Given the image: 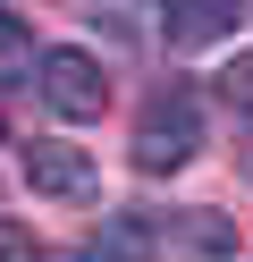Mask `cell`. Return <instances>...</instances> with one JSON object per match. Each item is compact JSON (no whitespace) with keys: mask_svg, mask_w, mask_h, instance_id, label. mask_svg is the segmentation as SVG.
Segmentation results:
<instances>
[{"mask_svg":"<svg viewBox=\"0 0 253 262\" xmlns=\"http://www.w3.org/2000/svg\"><path fill=\"white\" fill-rule=\"evenodd\" d=\"M135 169L144 178H169V169H186V161L202 152V102L186 85H160L144 110H135Z\"/></svg>","mask_w":253,"mask_h":262,"instance_id":"6da1fadb","label":"cell"},{"mask_svg":"<svg viewBox=\"0 0 253 262\" xmlns=\"http://www.w3.org/2000/svg\"><path fill=\"white\" fill-rule=\"evenodd\" d=\"M34 93H42L59 119H101V110H110V76H101V59L76 51V42H59V51L34 59Z\"/></svg>","mask_w":253,"mask_h":262,"instance_id":"7a4b0ae2","label":"cell"},{"mask_svg":"<svg viewBox=\"0 0 253 262\" xmlns=\"http://www.w3.org/2000/svg\"><path fill=\"white\" fill-rule=\"evenodd\" d=\"M93 152H76V144H26V186L51 194V203H84L93 194Z\"/></svg>","mask_w":253,"mask_h":262,"instance_id":"3957f363","label":"cell"},{"mask_svg":"<svg viewBox=\"0 0 253 262\" xmlns=\"http://www.w3.org/2000/svg\"><path fill=\"white\" fill-rule=\"evenodd\" d=\"M84 262H152V220L144 211H110L84 245Z\"/></svg>","mask_w":253,"mask_h":262,"instance_id":"277c9868","label":"cell"},{"mask_svg":"<svg viewBox=\"0 0 253 262\" xmlns=\"http://www.w3.org/2000/svg\"><path fill=\"white\" fill-rule=\"evenodd\" d=\"M169 17V42H219V34H236V0H177V9H160Z\"/></svg>","mask_w":253,"mask_h":262,"instance_id":"5b68a950","label":"cell"},{"mask_svg":"<svg viewBox=\"0 0 253 262\" xmlns=\"http://www.w3.org/2000/svg\"><path fill=\"white\" fill-rule=\"evenodd\" d=\"M34 34H26V17L17 9H0V85H17V76H34Z\"/></svg>","mask_w":253,"mask_h":262,"instance_id":"8992f818","label":"cell"},{"mask_svg":"<svg viewBox=\"0 0 253 262\" xmlns=\"http://www.w3.org/2000/svg\"><path fill=\"white\" fill-rule=\"evenodd\" d=\"M177 237L194 245V254H236V228L219 220V211H177Z\"/></svg>","mask_w":253,"mask_h":262,"instance_id":"52a82bcc","label":"cell"},{"mask_svg":"<svg viewBox=\"0 0 253 262\" xmlns=\"http://www.w3.org/2000/svg\"><path fill=\"white\" fill-rule=\"evenodd\" d=\"M219 93H228V110H253V51H236V59H228Z\"/></svg>","mask_w":253,"mask_h":262,"instance_id":"ba28073f","label":"cell"},{"mask_svg":"<svg viewBox=\"0 0 253 262\" xmlns=\"http://www.w3.org/2000/svg\"><path fill=\"white\" fill-rule=\"evenodd\" d=\"M0 262H42V254H34V228H26V220H0Z\"/></svg>","mask_w":253,"mask_h":262,"instance_id":"9c48e42d","label":"cell"},{"mask_svg":"<svg viewBox=\"0 0 253 262\" xmlns=\"http://www.w3.org/2000/svg\"><path fill=\"white\" fill-rule=\"evenodd\" d=\"M245 178H253V144H245Z\"/></svg>","mask_w":253,"mask_h":262,"instance_id":"30bf717a","label":"cell"},{"mask_svg":"<svg viewBox=\"0 0 253 262\" xmlns=\"http://www.w3.org/2000/svg\"><path fill=\"white\" fill-rule=\"evenodd\" d=\"M59 262H84V254H59Z\"/></svg>","mask_w":253,"mask_h":262,"instance_id":"8fae6325","label":"cell"}]
</instances>
